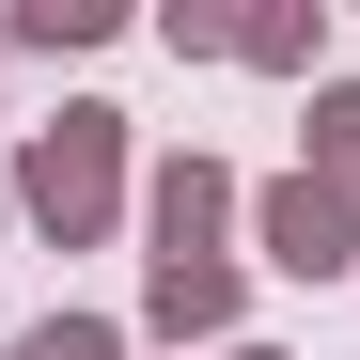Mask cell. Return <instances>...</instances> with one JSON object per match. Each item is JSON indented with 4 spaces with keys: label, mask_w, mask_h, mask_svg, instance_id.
I'll list each match as a JSON object with an SVG mask.
<instances>
[{
    "label": "cell",
    "mask_w": 360,
    "mask_h": 360,
    "mask_svg": "<svg viewBox=\"0 0 360 360\" xmlns=\"http://www.w3.org/2000/svg\"><path fill=\"white\" fill-rule=\"evenodd\" d=\"M266 251H282L297 282H329V266H345V204H329V188H266Z\"/></svg>",
    "instance_id": "7a4b0ae2"
},
{
    "label": "cell",
    "mask_w": 360,
    "mask_h": 360,
    "mask_svg": "<svg viewBox=\"0 0 360 360\" xmlns=\"http://www.w3.org/2000/svg\"><path fill=\"white\" fill-rule=\"evenodd\" d=\"M219 204H235V188H219V172L188 157V172H172V188H157V235H172V251H204V219H219Z\"/></svg>",
    "instance_id": "3957f363"
},
{
    "label": "cell",
    "mask_w": 360,
    "mask_h": 360,
    "mask_svg": "<svg viewBox=\"0 0 360 360\" xmlns=\"http://www.w3.org/2000/svg\"><path fill=\"white\" fill-rule=\"evenodd\" d=\"M16 360H110V329H94V314H47V329H32Z\"/></svg>",
    "instance_id": "5b68a950"
},
{
    "label": "cell",
    "mask_w": 360,
    "mask_h": 360,
    "mask_svg": "<svg viewBox=\"0 0 360 360\" xmlns=\"http://www.w3.org/2000/svg\"><path fill=\"white\" fill-rule=\"evenodd\" d=\"M32 219L94 235L110 219V110H63V141H32Z\"/></svg>",
    "instance_id": "6da1fadb"
},
{
    "label": "cell",
    "mask_w": 360,
    "mask_h": 360,
    "mask_svg": "<svg viewBox=\"0 0 360 360\" xmlns=\"http://www.w3.org/2000/svg\"><path fill=\"white\" fill-rule=\"evenodd\" d=\"M235 360H266V345H235Z\"/></svg>",
    "instance_id": "8992f818"
},
{
    "label": "cell",
    "mask_w": 360,
    "mask_h": 360,
    "mask_svg": "<svg viewBox=\"0 0 360 360\" xmlns=\"http://www.w3.org/2000/svg\"><path fill=\"white\" fill-rule=\"evenodd\" d=\"M219 297H235V282H219L204 251H172V266H157V314H172V329H219Z\"/></svg>",
    "instance_id": "277c9868"
}]
</instances>
